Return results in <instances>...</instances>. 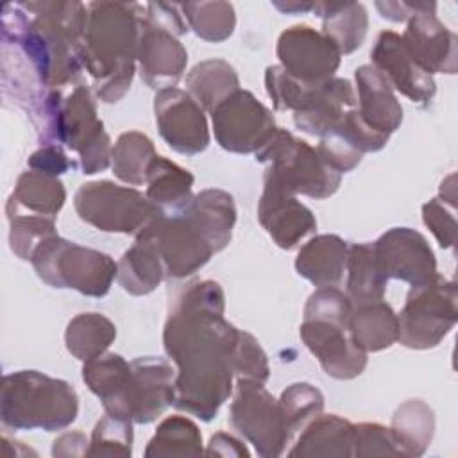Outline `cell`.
<instances>
[{
	"mask_svg": "<svg viewBox=\"0 0 458 458\" xmlns=\"http://www.w3.org/2000/svg\"><path fill=\"white\" fill-rule=\"evenodd\" d=\"M188 27L209 43L225 41L236 27V13L229 2H186L179 5Z\"/></svg>",
	"mask_w": 458,
	"mask_h": 458,
	"instance_id": "38",
	"label": "cell"
},
{
	"mask_svg": "<svg viewBox=\"0 0 458 458\" xmlns=\"http://www.w3.org/2000/svg\"><path fill=\"white\" fill-rule=\"evenodd\" d=\"M152 140L140 131L122 132L111 152L113 174L125 184L140 186L145 182L150 161L156 157Z\"/></svg>",
	"mask_w": 458,
	"mask_h": 458,
	"instance_id": "37",
	"label": "cell"
},
{
	"mask_svg": "<svg viewBox=\"0 0 458 458\" xmlns=\"http://www.w3.org/2000/svg\"><path fill=\"white\" fill-rule=\"evenodd\" d=\"M349 243L338 234H317L295 258V270L315 286H336L345 272Z\"/></svg>",
	"mask_w": 458,
	"mask_h": 458,
	"instance_id": "26",
	"label": "cell"
},
{
	"mask_svg": "<svg viewBox=\"0 0 458 458\" xmlns=\"http://www.w3.org/2000/svg\"><path fill=\"white\" fill-rule=\"evenodd\" d=\"M136 61L141 81L148 88L161 91L175 88L181 81L186 70L188 52L177 34L143 18Z\"/></svg>",
	"mask_w": 458,
	"mask_h": 458,
	"instance_id": "20",
	"label": "cell"
},
{
	"mask_svg": "<svg viewBox=\"0 0 458 458\" xmlns=\"http://www.w3.org/2000/svg\"><path fill=\"white\" fill-rule=\"evenodd\" d=\"M238 89V73L224 59L200 61L186 75V93L208 113Z\"/></svg>",
	"mask_w": 458,
	"mask_h": 458,
	"instance_id": "31",
	"label": "cell"
},
{
	"mask_svg": "<svg viewBox=\"0 0 458 458\" xmlns=\"http://www.w3.org/2000/svg\"><path fill=\"white\" fill-rule=\"evenodd\" d=\"M143 233L156 242L165 272L174 279L195 274L216 254L211 238L186 208L172 215L159 213Z\"/></svg>",
	"mask_w": 458,
	"mask_h": 458,
	"instance_id": "10",
	"label": "cell"
},
{
	"mask_svg": "<svg viewBox=\"0 0 458 458\" xmlns=\"http://www.w3.org/2000/svg\"><path fill=\"white\" fill-rule=\"evenodd\" d=\"M422 220L433 233L442 249H451L456 240L454 215L445 208L444 200L431 199L422 206Z\"/></svg>",
	"mask_w": 458,
	"mask_h": 458,
	"instance_id": "47",
	"label": "cell"
},
{
	"mask_svg": "<svg viewBox=\"0 0 458 458\" xmlns=\"http://www.w3.org/2000/svg\"><path fill=\"white\" fill-rule=\"evenodd\" d=\"M258 220L281 249H293L306 234L317 229L315 215L295 193L284 188L268 170L263 175V191L258 202Z\"/></svg>",
	"mask_w": 458,
	"mask_h": 458,
	"instance_id": "16",
	"label": "cell"
},
{
	"mask_svg": "<svg viewBox=\"0 0 458 458\" xmlns=\"http://www.w3.org/2000/svg\"><path fill=\"white\" fill-rule=\"evenodd\" d=\"M116 338V326L102 313H79L64 331L68 352L82 363L104 354Z\"/></svg>",
	"mask_w": 458,
	"mask_h": 458,
	"instance_id": "35",
	"label": "cell"
},
{
	"mask_svg": "<svg viewBox=\"0 0 458 458\" xmlns=\"http://www.w3.org/2000/svg\"><path fill=\"white\" fill-rule=\"evenodd\" d=\"M272 5L288 14H302L313 9V2H272Z\"/></svg>",
	"mask_w": 458,
	"mask_h": 458,
	"instance_id": "53",
	"label": "cell"
},
{
	"mask_svg": "<svg viewBox=\"0 0 458 458\" xmlns=\"http://www.w3.org/2000/svg\"><path fill=\"white\" fill-rule=\"evenodd\" d=\"M132 420L106 413L93 428L88 456H131Z\"/></svg>",
	"mask_w": 458,
	"mask_h": 458,
	"instance_id": "40",
	"label": "cell"
},
{
	"mask_svg": "<svg viewBox=\"0 0 458 458\" xmlns=\"http://www.w3.org/2000/svg\"><path fill=\"white\" fill-rule=\"evenodd\" d=\"M390 431L403 456H422L433 440L435 413L424 401L408 399L394 411Z\"/></svg>",
	"mask_w": 458,
	"mask_h": 458,
	"instance_id": "33",
	"label": "cell"
},
{
	"mask_svg": "<svg viewBox=\"0 0 458 458\" xmlns=\"http://www.w3.org/2000/svg\"><path fill=\"white\" fill-rule=\"evenodd\" d=\"M82 381L106 413L132 420V367L120 354L104 352L82 365Z\"/></svg>",
	"mask_w": 458,
	"mask_h": 458,
	"instance_id": "22",
	"label": "cell"
},
{
	"mask_svg": "<svg viewBox=\"0 0 458 458\" xmlns=\"http://www.w3.org/2000/svg\"><path fill=\"white\" fill-rule=\"evenodd\" d=\"M233 372L236 377H249L267 383L270 377V365L267 352L259 342L247 331H240L233 351Z\"/></svg>",
	"mask_w": 458,
	"mask_h": 458,
	"instance_id": "43",
	"label": "cell"
},
{
	"mask_svg": "<svg viewBox=\"0 0 458 458\" xmlns=\"http://www.w3.org/2000/svg\"><path fill=\"white\" fill-rule=\"evenodd\" d=\"M186 209L208 233L216 252L229 245L236 224V206L229 191L218 188L202 190L193 195Z\"/></svg>",
	"mask_w": 458,
	"mask_h": 458,
	"instance_id": "32",
	"label": "cell"
},
{
	"mask_svg": "<svg viewBox=\"0 0 458 458\" xmlns=\"http://www.w3.org/2000/svg\"><path fill=\"white\" fill-rule=\"evenodd\" d=\"M437 9L413 14L401 36L411 61L428 75L456 73L458 39L435 14Z\"/></svg>",
	"mask_w": 458,
	"mask_h": 458,
	"instance_id": "17",
	"label": "cell"
},
{
	"mask_svg": "<svg viewBox=\"0 0 458 458\" xmlns=\"http://www.w3.org/2000/svg\"><path fill=\"white\" fill-rule=\"evenodd\" d=\"M225 295L211 279L188 283L174 299L163 327V347L177 367L181 411L209 422L233 394V351L240 329L224 318Z\"/></svg>",
	"mask_w": 458,
	"mask_h": 458,
	"instance_id": "1",
	"label": "cell"
},
{
	"mask_svg": "<svg viewBox=\"0 0 458 458\" xmlns=\"http://www.w3.org/2000/svg\"><path fill=\"white\" fill-rule=\"evenodd\" d=\"M352 456H403L390 428L377 422L354 424Z\"/></svg>",
	"mask_w": 458,
	"mask_h": 458,
	"instance_id": "44",
	"label": "cell"
},
{
	"mask_svg": "<svg viewBox=\"0 0 458 458\" xmlns=\"http://www.w3.org/2000/svg\"><path fill=\"white\" fill-rule=\"evenodd\" d=\"M256 161L265 163L267 170L286 190L311 199L331 197L342 181V174L333 170L308 141L295 138L290 131L277 127L270 141L259 148Z\"/></svg>",
	"mask_w": 458,
	"mask_h": 458,
	"instance_id": "7",
	"label": "cell"
},
{
	"mask_svg": "<svg viewBox=\"0 0 458 458\" xmlns=\"http://www.w3.org/2000/svg\"><path fill=\"white\" fill-rule=\"evenodd\" d=\"M347 295L352 304L381 301L388 279L379 270L372 243H349L347 247Z\"/></svg>",
	"mask_w": 458,
	"mask_h": 458,
	"instance_id": "34",
	"label": "cell"
},
{
	"mask_svg": "<svg viewBox=\"0 0 458 458\" xmlns=\"http://www.w3.org/2000/svg\"><path fill=\"white\" fill-rule=\"evenodd\" d=\"M372 247L379 270L386 279H401L415 286L437 274L435 252L415 229L392 227Z\"/></svg>",
	"mask_w": 458,
	"mask_h": 458,
	"instance_id": "15",
	"label": "cell"
},
{
	"mask_svg": "<svg viewBox=\"0 0 458 458\" xmlns=\"http://www.w3.org/2000/svg\"><path fill=\"white\" fill-rule=\"evenodd\" d=\"M315 148L318 156L338 174L351 172L363 157V154H360L338 131H331L322 136Z\"/></svg>",
	"mask_w": 458,
	"mask_h": 458,
	"instance_id": "46",
	"label": "cell"
},
{
	"mask_svg": "<svg viewBox=\"0 0 458 458\" xmlns=\"http://www.w3.org/2000/svg\"><path fill=\"white\" fill-rule=\"evenodd\" d=\"M59 143L79 154L82 174L104 172L111 165V140L97 116V104L88 86H75L63 100Z\"/></svg>",
	"mask_w": 458,
	"mask_h": 458,
	"instance_id": "11",
	"label": "cell"
},
{
	"mask_svg": "<svg viewBox=\"0 0 458 458\" xmlns=\"http://www.w3.org/2000/svg\"><path fill=\"white\" fill-rule=\"evenodd\" d=\"M27 165L30 170L50 174V175H61L73 168V161L68 159L61 145H43L36 152H32L27 159Z\"/></svg>",
	"mask_w": 458,
	"mask_h": 458,
	"instance_id": "48",
	"label": "cell"
},
{
	"mask_svg": "<svg viewBox=\"0 0 458 458\" xmlns=\"http://www.w3.org/2000/svg\"><path fill=\"white\" fill-rule=\"evenodd\" d=\"M202 453V435L199 426L182 415H170L161 420L145 449L147 458L199 456Z\"/></svg>",
	"mask_w": 458,
	"mask_h": 458,
	"instance_id": "36",
	"label": "cell"
},
{
	"mask_svg": "<svg viewBox=\"0 0 458 458\" xmlns=\"http://www.w3.org/2000/svg\"><path fill=\"white\" fill-rule=\"evenodd\" d=\"M211 123L218 145L234 154H256L277 131L272 111L242 88L215 107Z\"/></svg>",
	"mask_w": 458,
	"mask_h": 458,
	"instance_id": "12",
	"label": "cell"
},
{
	"mask_svg": "<svg viewBox=\"0 0 458 458\" xmlns=\"http://www.w3.org/2000/svg\"><path fill=\"white\" fill-rule=\"evenodd\" d=\"M454 179L456 175L454 174H449L442 184H440V200H445L449 202L451 206L456 204V186H454Z\"/></svg>",
	"mask_w": 458,
	"mask_h": 458,
	"instance_id": "54",
	"label": "cell"
},
{
	"mask_svg": "<svg viewBox=\"0 0 458 458\" xmlns=\"http://www.w3.org/2000/svg\"><path fill=\"white\" fill-rule=\"evenodd\" d=\"M299 335L327 376L354 379L365 370L367 352L354 344L347 327L324 320H302Z\"/></svg>",
	"mask_w": 458,
	"mask_h": 458,
	"instance_id": "18",
	"label": "cell"
},
{
	"mask_svg": "<svg viewBox=\"0 0 458 458\" xmlns=\"http://www.w3.org/2000/svg\"><path fill=\"white\" fill-rule=\"evenodd\" d=\"M154 114L161 138L184 156H195L209 145V125L204 109L182 89L166 88L154 97Z\"/></svg>",
	"mask_w": 458,
	"mask_h": 458,
	"instance_id": "14",
	"label": "cell"
},
{
	"mask_svg": "<svg viewBox=\"0 0 458 458\" xmlns=\"http://www.w3.org/2000/svg\"><path fill=\"white\" fill-rule=\"evenodd\" d=\"M64 184L50 174L27 170L23 172L5 204V215H39L54 218L64 206Z\"/></svg>",
	"mask_w": 458,
	"mask_h": 458,
	"instance_id": "25",
	"label": "cell"
},
{
	"mask_svg": "<svg viewBox=\"0 0 458 458\" xmlns=\"http://www.w3.org/2000/svg\"><path fill=\"white\" fill-rule=\"evenodd\" d=\"M277 401L290 444L302 428L324 410L322 392L310 383H293L286 386Z\"/></svg>",
	"mask_w": 458,
	"mask_h": 458,
	"instance_id": "39",
	"label": "cell"
},
{
	"mask_svg": "<svg viewBox=\"0 0 458 458\" xmlns=\"http://www.w3.org/2000/svg\"><path fill=\"white\" fill-rule=\"evenodd\" d=\"M79 413V395L64 381L39 370H16L0 383V419L11 429L59 431Z\"/></svg>",
	"mask_w": 458,
	"mask_h": 458,
	"instance_id": "3",
	"label": "cell"
},
{
	"mask_svg": "<svg viewBox=\"0 0 458 458\" xmlns=\"http://www.w3.org/2000/svg\"><path fill=\"white\" fill-rule=\"evenodd\" d=\"M229 422L263 458L281 456L290 444L279 401L256 379H236Z\"/></svg>",
	"mask_w": 458,
	"mask_h": 458,
	"instance_id": "9",
	"label": "cell"
},
{
	"mask_svg": "<svg viewBox=\"0 0 458 458\" xmlns=\"http://www.w3.org/2000/svg\"><path fill=\"white\" fill-rule=\"evenodd\" d=\"M79 218L104 233L140 234L161 211L147 195L113 181L81 184L73 197Z\"/></svg>",
	"mask_w": 458,
	"mask_h": 458,
	"instance_id": "8",
	"label": "cell"
},
{
	"mask_svg": "<svg viewBox=\"0 0 458 458\" xmlns=\"http://www.w3.org/2000/svg\"><path fill=\"white\" fill-rule=\"evenodd\" d=\"M352 442L354 424L351 420L335 413H320L293 438L292 449L286 454L302 458H347L352 456Z\"/></svg>",
	"mask_w": 458,
	"mask_h": 458,
	"instance_id": "24",
	"label": "cell"
},
{
	"mask_svg": "<svg viewBox=\"0 0 458 458\" xmlns=\"http://www.w3.org/2000/svg\"><path fill=\"white\" fill-rule=\"evenodd\" d=\"M276 54L279 66L292 77L315 84L335 77L342 54L338 47L310 25H293L279 34Z\"/></svg>",
	"mask_w": 458,
	"mask_h": 458,
	"instance_id": "13",
	"label": "cell"
},
{
	"mask_svg": "<svg viewBox=\"0 0 458 458\" xmlns=\"http://www.w3.org/2000/svg\"><path fill=\"white\" fill-rule=\"evenodd\" d=\"M347 331L365 352H379L397 342V313L386 301L352 304Z\"/></svg>",
	"mask_w": 458,
	"mask_h": 458,
	"instance_id": "28",
	"label": "cell"
},
{
	"mask_svg": "<svg viewBox=\"0 0 458 458\" xmlns=\"http://www.w3.org/2000/svg\"><path fill=\"white\" fill-rule=\"evenodd\" d=\"M165 276V265L156 242L141 231L118 261V284L131 295H147L161 284Z\"/></svg>",
	"mask_w": 458,
	"mask_h": 458,
	"instance_id": "27",
	"label": "cell"
},
{
	"mask_svg": "<svg viewBox=\"0 0 458 458\" xmlns=\"http://www.w3.org/2000/svg\"><path fill=\"white\" fill-rule=\"evenodd\" d=\"M38 277L52 288H72L88 297H104L116 279L118 263L100 250L59 234L47 238L32 254Z\"/></svg>",
	"mask_w": 458,
	"mask_h": 458,
	"instance_id": "5",
	"label": "cell"
},
{
	"mask_svg": "<svg viewBox=\"0 0 458 458\" xmlns=\"http://www.w3.org/2000/svg\"><path fill=\"white\" fill-rule=\"evenodd\" d=\"M352 302L336 286H318L306 301L304 320H324L347 327Z\"/></svg>",
	"mask_w": 458,
	"mask_h": 458,
	"instance_id": "42",
	"label": "cell"
},
{
	"mask_svg": "<svg viewBox=\"0 0 458 458\" xmlns=\"http://www.w3.org/2000/svg\"><path fill=\"white\" fill-rule=\"evenodd\" d=\"M145 5L134 2H91L77 57L95 84L104 104L123 98L129 91Z\"/></svg>",
	"mask_w": 458,
	"mask_h": 458,
	"instance_id": "2",
	"label": "cell"
},
{
	"mask_svg": "<svg viewBox=\"0 0 458 458\" xmlns=\"http://www.w3.org/2000/svg\"><path fill=\"white\" fill-rule=\"evenodd\" d=\"M322 18V34L327 36L342 55L358 50L367 36L369 14L360 2H313V9Z\"/></svg>",
	"mask_w": 458,
	"mask_h": 458,
	"instance_id": "29",
	"label": "cell"
},
{
	"mask_svg": "<svg viewBox=\"0 0 458 458\" xmlns=\"http://www.w3.org/2000/svg\"><path fill=\"white\" fill-rule=\"evenodd\" d=\"M358 89V114L374 131L390 136L403 123V107L386 79L372 66L361 64L354 72Z\"/></svg>",
	"mask_w": 458,
	"mask_h": 458,
	"instance_id": "23",
	"label": "cell"
},
{
	"mask_svg": "<svg viewBox=\"0 0 458 458\" xmlns=\"http://www.w3.org/2000/svg\"><path fill=\"white\" fill-rule=\"evenodd\" d=\"M89 438L81 431H68L57 437L52 444V456L55 458H79L88 456Z\"/></svg>",
	"mask_w": 458,
	"mask_h": 458,
	"instance_id": "51",
	"label": "cell"
},
{
	"mask_svg": "<svg viewBox=\"0 0 458 458\" xmlns=\"http://www.w3.org/2000/svg\"><path fill=\"white\" fill-rule=\"evenodd\" d=\"M9 245L11 250L25 261H30L34 250L50 236L57 234L55 220L39 215L9 216Z\"/></svg>",
	"mask_w": 458,
	"mask_h": 458,
	"instance_id": "41",
	"label": "cell"
},
{
	"mask_svg": "<svg viewBox=\"0 0 458 458\" xmlns=\"http://www.w3.org/2000/svg\"><path fill=\"white\" fill-rule=\"evenodd\" d=\"M204 453L209 456H213V454L215 456H234V458H242V456L249 458L250 456L247 445L242 440H238L236 437H233L229 433H222V431L215 433L209 438V444Z\"/></svg>",
	"mask_w": 458,
	"mask_h": 458,
	"instance_id": "52",
	"label": "cell"
},
{
	"mask_svg": "<svg viewBox=\"0 0 458 458\" xmlns=\"http://www.w3.org/2000/svg\"><path fill=\"white\" fill-rule=\"evenodd\" d=\"M376 9L385 20L408 21L413 14L437 9L435 2H376Z\"/></svg>",
	"mask_w": 458,
	"mask_h": 458,
	"instance_id": "50",
	"label": "cell"
},
{
	"mask_svg": "<svg viewBox=\"0 0 458 458\" xmlns=\"http://www.w3.org/2000/svg\"><path fill=\"white\" fill-rule=\"evenodd\" d=\"M193 174L177 163L156 156L147 170L145 184H147V199L159 208L161 213L172 215L186 208V204L193 199Z\"/></svg>",
	"mask_w": 458,
	"mask_h": 458,
	"instance_id": "30",
	"label": "cell"
},
{
	"mask_svg": "<svg viewBox=\"0 0 458 458\" xmlns=\"http://www.w3.org/2000/svg\"><path fill=\"white\" fill-rule=\"evenodd\" d=\"M458 320L456 283L438 272L410 288L403 310L397 313V342L408 349L437 347Z\"/></svg>",
	"mask_w": 458,
	"mask_h": 458,
	"instance_id": "6",
	"label": "cell"
},
{
	"mask_svg": "<svg viewBox=\"0 0 458 458\" xmlns=\"http://www.w3.org/2000/svg\"><path fill=\"white\" fill-rule=\"evenodd\" d=\"M335 131H338L360 154L377 152V150H381V148L388 143V140H390V136L381 134V132L374 131L372 127H369V125L361 120V116L358 114L356 107L349 109V111L344 114L340 125H338Z\"/></svg>",
	"mask_w": 458,
	"mask_h": 458,
	"instance_id": "45",
	"label": "cell"
},
{
	"mask_svg": "<svg viewBox=\"0 0 458 458\" xmlns=\"http://www.w3.org/2000/svg\"><path fill=\"white\" fill-rule=\"evenodd\" d=\"M370 61L394 91H399L420 106H428L433 100L437 93L435 79L411 61L403 45L401 34L394 30H381L370 50Z\"/></svg>",
	"mask_w": 458,
	"mask_h": 458,
	"instance_id": "19",
	"label": "cell"
},
{
	"mask_svg": "<svg viewBox=\"0 0 458 458\" xmlns=\"http://www.w3.org/2000/svg\"><path fill=\"white\" fill-rule=\"evenodd\" d=\"M143 18L150 23H156L159 27H165L177 34L179 38L186 34L188 27L184 23L182 13H179V5L166 4V2H150L145 5Z\"/></svg>",
	"mask_w": 458,
	"mask_h": 458,
	"instance_id": "49",
	"label": "cell"
},
{
	"mask_svg": "<svg viewBox=\"0 0 458 458\" xmlns=\"http://www.w3.org/2000/svg\"><path fill=\"white\" fill-rule=\"evenodd\" d=\"M265 88L277 111H292L295 127L318 138L335 131L344 114L356 107L354 88L342 77L308 84L274 64L265 72Z\"/></svg>",
	"mask_w": 458,
	"mask_h": 458,
	"instance_id": "4",
	"label": "cell"
},
{
	"mask_svg": "<svg viewBox=\"0 0 458 458\" xmlns=\"http://www.w3.org/2000/svg\"><path fill=\"white\" fill-rule=\"evenodd\" d=\"M132 367V422L150 424L174 406L175 370L165 358L145 356L131 361Z\"/></svg>",
	"mask_w": 458,
	"mask_h": 458,
	"instance_id": "21",
	"label": "cell"
}]
</instances>
